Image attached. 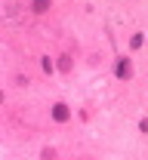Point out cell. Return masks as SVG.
<instances>
[{"label":"cell","mask_w":148,"mask_h":160,"mask_svg":"<svg viewBox=\"0 0 148 160\" xmlns=\"http://www.w3.org/2000/svg\"><path fill=\"white\" fill-rule=\"evenodd\" d=\"M117 77H120V80H130V77H133V65H130L127 56L117 62Z\"/></svg>","instance_id":"cell-1"},{"label":"cell","mask_w":148,"mask_h":160,"mask_svg":"<svg viewBox=\"0 0 148 160\" xmlns=\"http://www.w3.org/2000/svg\"><path fill=\"white\" fill-rule=\"evenodd\" d=\"M68 114H71V111H68V105H56V108H53V120H59V123L68 120Z\"/></svg>","instance_id":"cell-2"},{"label":"cell","mask_w":148,"mask_h":160,"mask_svg":"<svg viewBox=\"0 0 148 160\" xmlns=\"http://www.w3.org/2000/svg\"><path fill=\"white\" fill-rule=\"evenodd\" d=\"M49 9V0H34V12H46Z\"/></svg>","instance_id":"cell-3"},{"label":"cell","mask_w":148,"mask_h":160,"mask_svg":"<svg viewBox=\"0 0 148 160\" xmlns=\"http://www.w3.org/2000/svg\"><path fill=\"white\" fill-rule=\"evenodd\" d=\"M142 40H145L142 34H133V40H130V46H133V49H139V46H142Z\"/></svg>","instance_id":"cell-4"},{"label":"cell","mask_w":148,"mask_h":160,"mask_svg":"<svg viewBox=\"0 0 148 160\" xmlns=\"http://www.w3.org/2000/svg\"><path fill=\"white\" fill-rule=\"evenodd\" d=\"M59 68H62V71H68V68H71V59H68V56H62V59H59Z\"/></svg>","instance_id":"cell-5"}]
</instances>
